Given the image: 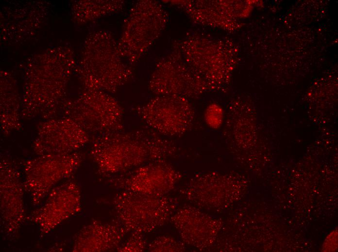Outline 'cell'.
Returning a JSON list of instances; mask_svg holds the SVG:
<instances>
[{
    "label": "cell",
    "mask_w": 338,
    "mask_h": 252,
    "mask_svg": "<svg viewBox=\"0 0 338 252\" xmlns=\"http://www.w3.org/2000/svg\"><path fill=\"white\" fill-rule=\"evenodd\" d=\"M176 152L173 142L150 128L96 136L90 154L101 173L115 175L165 160Z\"/></svg>",
    "instance_id": "1"
},
{
    "label": "cell",
    "mask_w": 338,
    "mask_h": 252,
    "mask_svg": "<svg viewBox=\"0 0 338 252\" xmlns=\"http://www.w3.org/2000/svg\"><path fill=\"white\" fill-rule=\"evenodd\" d=\"M118 222L128 232L149 233L163 225L175 211L176 203L165 195L122 190L114 198Z\"/></svg>",
    "instance_id": "2"
},
{
    "label": "cell",
    "mask_w": 338,
    "mask_h": 252,
    "mask_svg": "<svg viewBox=\"0 0 338 252\" xmlns=\"http://www.w3.org/2000/svg\"><path fill=\"white\" fill-rule=\"evenodd\" d=\"M167 21V13L160 3L147 0L136 2L118 43L122 58L130 63L137 61L159 36Z\"/></svg>",
    "instance_id": "3"
},
{
    "label": "cell",
    "mask_w": 338,
    "mask_h": 252,
    "mask_svg": "<svg viewBox=\"0 0 338 252\" xmlns=\"http://www.w3.org/2000/svg\"><path fill=\"white\" fill-rule=\"evenodd\" d=\"M63 116L77 123L89 135L96 136L123 128V110L107 93L86 90L63 110Z\"/></svg>",
    "instance_id": "4"
},
{
    "label": "cell",
    "mask_w": 338,
    "mask_h": 252,
    "mask_svg": "<svg viewBox=\"0 0 338 252\" xmlns=\"http://www.w3.org/2000/svg\"><path fill=\"white\" fill-rule=\"evenodd\" d=\"M183 59L213 91L226 84L230 71L225 43L200 34H191L178 43Z\"/></svg>",
    "instance_id": "5"
},
{
    "label": "cell",
    "mask_w": 338,
    "mask_h": 252,
    "mask_svg": "<svg viewBox=\"0 0 338 252\" xmlns=\"http://www.w3.org/2000/svg\"><path fill=\"white\" fill-rule=\"evenodd\" d=\"M150 91L157 95L197 97L213 91L207 82L185 62L177 44L157 63L150 79Z\"/></svg>",
    "instance_id": "6"
},
{
    "label": "cell",
    "mask_w": 338,
    "mask_h": 252,
    "mask_svg": "<svg viewBox=\"0 0 338 252\" xmlns=\"http://www.w3.org/2000/svg\"><path fill=\"white\" fill-rule=\"evenodd\" d=\"M83 160V154L76 151L38 155L26 160L23 186L34 205H39L57 184L74 173Z\"/></svg>",
    "instance_id": "7"
},
{
    "label": "cell",
    "mask_w": 338,
    "mask_h": 252,
    "mask_svg": "<svg viewBox=\"0 0 338 252\" xmlns=\"http://www.w3.org/2000/svg\"><path fill=\"white\" fill-rule=\"evenodd\" d=\"M137 111L150 128L167 136L185 134L195 118L194 110L188 99L175 95H157Z\"/></svg>",
    "instance_id": "8"
},
{
    "label": "cell",
    "mask_w": 338,
    "mask_h": 252,
    "mask_svg": "<svg viewBox=\"0 0 338 252\" xmlns=\"http://www.w3.org/2000/svg\"><path fill=\"white\" fill-rule=\"evenodd\" d=\"M101 64H85L80 72L86 90L114 93L133 76V71L123 62L118 43L108 33L102 37Z\"/></svg>",
    "instance_id": "9"
},
{
    "label": "cell",
    "mask_w": 338,
    "mask_h": 252,
    "mask_svg": "<svg viewBox=\"0 0 338 252\" xmlns=\"http://www.w3.org/2000/svg\"><path fill=\"white\" fill-rule=\"evenodd\" d=\"M89 135L72 119L63 116L42 120L33 143L37 155L76 152L89 141Z\"/></svg>",
    "instance_id": "10"
},
{
    "label": "cell",
    "mask_w": 338,
    "mask_h": 252,
    "mask_svg": "<svg viewBox=\"0 0 338 252\" xmlns=\"http://www.w3.org/2000/svg\"><path fill=\"white\" fill-rule=\"evenodd\" d=\"M181 177L179 172L163 160L150 162L118 174L112 181L122 190L162 196L170 191Z\"/></svg>",
    "instance_id": "11"
},
{
    "label": "cell",
    "mask_w": 338,
    "mask_h": 252,
    "mask_svg": "<svg viewBox=\"0 0 338 252\" xmlns=\"http://www.w3.org/2000/svg\"><path fill=\"white\" fill-rule=\"evenodd\" d=\"M23 183L12 161L2 158L0 163V221L2 230L9 237L18 234L24 216Z\"/></svg>",
    "instance_id": "12"
},
{
    "label": "cell",
    "mask_w": 338,
    "mask_h": 252,
    "mask_svg": "<svg viewBox=\"0 0 338 252\" xmlns=\"http://www.w3.org/2000/svg\"><path fill=\"white\" fill-rule=\"evenodd\" d=\"M81 207V195L78 184L72 181L54 187L46 197L44 203L35 210L31 220L47 234L65 220L79 212Z\"/></svg>",
    "instance_id": "13"
},
{
    "label": "cell",
    "mask_w": 338,
    "mask_h": 252,
    "mask_svg": "<svg viewBox=\"0 0 338 252\" xmlns=\"http://www.w3.org/2000/svg\"><path fill=\"white\" fill-rule=\"evenodd\" d=\"M170 220L183 242L203 249L214 243L220 227L218 220L188 206L175 211Z\"/></svg>",
    "instance_id": "14"
},
{
    "label": "cell",
    "mask_w": 338,
    "mask_h": 252,
    "mask_svg": "<svg viewBox=\"0 0 338 252\" xmlns=\"http://www.w3.org/2000/svg\"><path fill=\"white\" fill-rule=\"evenodd\" d=\"M128 232L119 223L95 221L84 226L75 238L72 251L101 252L117 251Z\"/></svg>",
    "instance_id": "15"
},
{
    "label": "cell",
    "mask_w": 338,
    "mask_h": 252,
    "mask_svg": "<svg viewBox=\"0 0 338 252\" xmlns=\"http://www.w3.org/2000/svg\"><path fill=\"white\" fill-rule=\"evenodd\" d=\"M228 182L226 175L216 172L199 174L192 178L186 188V197L205 208H219L224 201V189Z\"/></svg>",
    "instance_id": "16"
},
{
    "label": "cell",
    "mask_w": 338,
    "mask_h": 252,
    "mask_svg": "<svg viewBox=\"0 0 338 252\" xmlns=\"http://www.w3.org/2000/svg\"><path fill=\"white\" fill-rule=\"evenodd\" d=\"M172 1V3L182 8L193 21L200 24L224 28L230 21L228 2L220 0Z\"/></svg>",
    "instance_id": "17"
},
{
    "label": "cell",
    "mask_w": 338,
    "mask_h": 252,
    "mask_svg": "<svg viewBox=\"0 0 338 252\" xmlns=\"http://www.w3.org/2000/svg\"><path fill=\"white\" fill-rule=\"evenodd\" d=\"M10 81V83L5 85L1 83L3 90L2 89L0 121L2 132L5 135L18 131L21 128V111L19 110L15 86Z\"/></svg>",
    "instance_id": "18"
},
{
    "label": "cell",
    "mask_w": 338,
    "mask_h": 252,
    "mask_svg": "<svg viewBox=\"0 0 338 252\" xmlns=\"http://www.w3.org/2000/svg\"><path fill=\"white\" fill-rule=\"evenodd\" d=\"M150 252H182L185 250L184 243L169 236H161L152 241L148 246Z\"/></svg>",
    "instance_id": "19"
},
{
    "label": "cell",
    "mask_w": 338,
    "mask_h": 252,
    "mask_svg": "<svg viewBox=\"0 0 338 252\" xmlns=\"http://www.w3.org/2000/svg\"><path fill=\"white\" fill-rule=\"evenodd\" d=\"M147 240L144 233L132 232L130 236L122 242L117 250L118 252H143L147 247Z\"/></svg>",
    "instance_id": "20"
},
{
    "label": "cell",
    "mask_w": 338,
    "mask_h": 252,
    "mask_svg": "<svg viewBox=\"0 0 338 252\" xmlns=\"http://www.w3.org/2000/svg\"><path fill=\"white\" fill-rule=\"evenodd\" d=\"M223 113L222 109L217 105H210L204 114L207 125L213 129L219 128L222 124Z\"/></svg>",
    "instance_id": "21"
}]
</instances>
